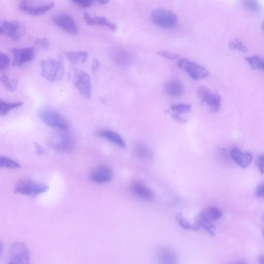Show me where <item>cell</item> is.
<instances>
[{"label":"cell","instance_id":"1","mask_svg":"<svg viewBox=\"0 0 264 264\" xmlns=\"http://www.w3.org/2000/svg\"><path fill=\"white\" fill-rule=\"evenodd\" d=\"M40 67L41 76L50 82L59 81L65 75L64 66L60 61L54 59L41 61Z\"/></svg>","mask_w":264,"mask_h":264},{"label":"cell","instance_id":"2","mask_svg":"<svg viewBox=\"0 0 264 264\" xmlns=\"http://www.w3.org/2000/svg\"><path fill=\"white\" fill-rule=\"evenodd\" d=\"M49 186L31 179H23L19 181L15 188L17 194L35 197L46 193Z\"/></svg>","mask_w":264,"mask_h":264},{"label":"cell","instance_id":"3","mask_svg":"<svg viewBox=\"0 0 264 264\" xmlns=\"http://www.w3.org/2000/svg\"><path fill=\"white\" fill-rule=\"evenodd\" d=\"M150 19L154 24L166 29L175 27L178 22L176 15L172 10L165 8L154 10L151 13Z\"/></svg>","mask_w":264,"mask_h":264},{"label":"cell","instance_id":"4","mask_svg":"<svg viewBox=\"0 0 264 264\" xmlns=\"http://www.w3.org/2000/svg\"><path fill=\"white\" fill-rule=\"evenodd\" d=\"M40 118L47 125L64 131L69 128L66 119L59 112L53 109H45L39 113Z\"/></svg>","mask_w":264,"mask_h":264},{"label":"cell","instance_id":"5","mask_svg":"<svg viewBox=\"0 0 264 264\" xmlns=\"http://www.w3.org/2000/svg\"><path fill=\"white\" fill-rule=\"evenodd\" d=\"M6 264H30L29 252L24 243L17 242L12 245Z\"/></svg>","mask_w":264,"mask_h":264},{"label":"cell","instance_id":"6","mask_svg":"<svg viewBox=\"0 0 264 264\" xmlns=\"http://www.w3.org/2000/svg\"><path fill=\"white\" fill-rule=\"evenodd\" d=\"M0 32L5 36L18 40L26 34V27L17 21L4 20L0 27Z\"/></svg>","mask_w":264,"mask_h":264},{"label":"cell","instance_id":"7","mask_svg":"<svg viewBox=\"0 0 264 264\" xmlns=\"http://www.w3.org/2000/svg\"><path fill=\"white\" fill-rule=\"evenodd\" d=\"M74 85L81 96L86 99L90 98L92 94V86L90 76L83 70H77L73 77Z\"/></svg>","mask_w":264,"mask_h":264},{"label":"cell","instance_id":"8","mask_svg":"<svg viewBox=\"0 0 264 264\" xmlns=\"http://www.w3.org/2000/svg\"><path fill=\"white\" fill-rule=\"evenodd\" d=\"M177 66L184 70L195 80L205 78L209 76V72L205 67L186 59L179 60Z\"/></svg>","mask_w":264,"mask_h":264},{"label":"cell","instance_id":"9","mask_svg":"<svg viewBox=\"0 0 264 264\" xmlns=\"http://www.w3.org/2000/svg\"><path fill=\"white\" fill-rule=\"evenodd\" d=\"M55 6L54 2L36 3L24 1L21 2L19 8L21 11L31 16L43 15L49 11Z\"/></svg>","mask_w":264,"mask_h":264},{"label":"cell","instance_id":"10","mask_svg":"<svg viewBox=\"0 0 264 264\" xmlns=\"http://www.w3.org/2000/svg\"><path fill=\"white\" fill-rule=\"evenodd\" d=\"M52 22L57 27L70 34H77L78 27L75 19L69 14L62 13L52 17Z\"/></svg>","mask_w":264,"mask_h":264},{"label":"cell","instance_id":"11","mask_svg":"<svg viewBox=\"0 0 264 264\" xmlns=\"http://www.w3.org/2000/svg\"><path fill=\"white\" fill-rule=\"evenodd\" d=\"M197 94L201 100L205 102L209 109L213 112L219 111L221 103V98L217 93L211 91L205 87H200L197 90Z\"/></svg>","mask_w":264,"mask_h":264},{"label":"cell","instance_id":"12","mask_svg":"<svg viewBox=\"0 0 264 264\" xmlns=\"http://www.w3.org/2000/svg\"><path fill=\"white\" fill-rule=\"evenodd\" d=\"M50 143L55 150L61 152H69L73 148L72 141L69 135L64 133H59L53 136Z\"/></svg>","mask_w":264,"mask_h":264},{"label":"cell","instance_id":"13","mask_svg":"<svg viewBox=\"0 0 264 264\" xmlns=\"http://www.w3.org/2000/svg\"><path fill=\"white\" fill-rule=\"evenodd\" d=\"M13 65L20 66L32 60L35 56L34 48H16L12 50Z\"/></svg>","mask_w":264,"mask_h":264},{"label":"cell","instance_id":"14","mask_svg":"<svg viewBox=\"0 0 264 264\" xmlns=\"http://www.w3.org/2000/svg\"><path fill=\"white\" fill-rule=\"evenodd\" d=\"M113 177L111 169L104 165L95 168L90 175L91 180L96 183H106L110 182Z\"/></svg>","mask_w":264,"mask_h":264},{"label":"cell","instance_id":"15","mask_svg":"<svg viewBox=\"0 0 264 264\" xmlns=\"http://www.w3.org/2000/svg\"><path fill=\"white\" fill-rule=\"evenodd\" d=\"M84 19L88 26L98 25L106 27L113 31L117 29V27L115 24L110 22L106 17L96 15H90L87 12L84 14Z\"/></svg>","mask_w":264,"mask_h":264},{"label":"cell","instance_id":"16","mask_svg":"<svg viewBox=\"0 0 264 264\" xmlns=\"http://www.w3.org/2000/svg\"><path fill=\"white\" fill-rule=\"evenodd\" d=\"M158 264H178V258L176 253L171 249L162 247L157 252Z\"/></svg>","mask_w":264,"mask_h":264},{"label":"cell","instance_id":"17","mask_svg":"<svg viewBox=\"0 0 264 264\" xmlns=\"http://www.w3.org/2000/svg\"><path fill=\"white\" fill-rule=\"evenodd\" d=\"M230 155L232 159L242 168L248 167L251 164L253 156L249 152H243L237 147H235L231 151Z\"/></svg>","mask_w":264,"mask_h":264},{"label":"cell","instance_id":"18","mask_svg":"<svg viewBox=\"0 0 264 264\" xmlns=\"http://www.w3.org/2000/svg\"><path fill=\"white\" fill-rule=\"evenodd\" d=\"M131 191L135 196L141 199L151 202L154 199V195L151 190L141 183L133 184Z\"/></svg>","mask_w":264,"mask_h":264},{"label":"cell","instance_id":"19","mask_svg":"<svg viewBox=\"0 0 264 264\" xmlns=\"http://www.w3.org/2000/svg\"><path fill=\"white\" fill-rule=\"evenodd\" d=\"M165 90L169 96L176 98L182 96L185 88L184 84L181 81L173 80L166 84Z\"/></svg>","mask_w":264,"mask_h":264},{"label":"cell","instance_id":"20","mask_svg":"<svg viewBox=\"0 0 264 264\" xmlns=\"http://www.w3.org/2000/svg\"><path fill=\"white\" fill-rule=\"evenodd\" d=\"M125 49L116 48L111 52V55L114 61L118 64H127L131 59V55Z\"/></svg>","mask_w":264,"mask_h":264},{"label":"cell","instance_id":"21","mask_svg":"<svg viewBox=\"0 0 264 264\" xmlns=\"http://www.w3.org/2000/svg\"><path fill=\"white\" fill-rule=\"evenodd\" d=\"M134 152L140 159L145 162H149L152 159V151L150 147L145 144L137 145L135 147Z\"/></svg>","mask_w":264,"mask_h":264},{"label":"cell","instance_id":"22","mask_svg":"<svg viewBox=\"0 0 264 264\" xmlns=\"http://www.w3.org/2000/svg\"><path fill=\"white\" fill-rule=\"evenodd\" d=\"M196 224L199 226L200 229L201 228L204 229L210 235L214 236L216 235V229L212 223V221L209 220L202 213H201L197 217Z\"/></svg>","mask_w":264,"mask_h":264},{"label":"cell","instance_id":"23","mask_svg":"<svg viewBox=\"0 0 264 264\" xmlns=\"http://www.w3.org/2000/svg\"><path fill=\"white\" fill-rule=\"evenodd\" d=\"M66 56L68 60L73 65H80L85 63L88 59V53L84 51H70L67 53Z\"/></svg>","mask_w":264,"mask_h":264},{"label":"cell","instance_id":"24","mask_svg":"<svg viewBox=\"0 0 264 264\" xmlns=\"http://www.w3.org/2000/svg\"><path fill=\"white\" fill-rule=\"evenodd\" d=\"M97 135L103 138L106 139L116 145L121 147H125V144L122 137L117 133L113 131L103 130L99 131Z\"/></svg>","mask_w":264,"mask_h":264},{"label":"cell","instance_id":"25","mask_svg":"<svg viewBox=\"0 0 264 264\" xmlns=\"http://www.w3.org/2000/svg\"><path fill=\"white\" fill-rule=\"evenodd\" d=\"M23 104L22 102H7L1 99L0 100V115L5 116L10 111L22 107Z\"/></svg>","mask_w":264,"mask_h":264},{"label":"cell","instance_id":"26","mask_svg":"<svg viewBox=\"0 0 264 264\" xmlns=\"http://www.w3.org/2000/svg\"><path fill=\"white\" fill-rule=\"evenodd\" d=\"M202 213L212 222L220 219L223 216L220 209L213 206L207 207Z\"/></svg>","mask_w":264,"mask_h":264},{"label":"cell","instance_id":"27","mask_svg":"<svg viewBox=\"0 0 264 264\" xmlns=\"http://www.w3.org/2000/svg\"><path fill=\"white\" fill-rule=\"evenodd\" d=\"M178 223L182 228L185 230L197 231L200 228L197 224L191 225L189 222L186 219L181 213H178L176 216Z\"/></svg>","mask_w":264,"mask_h":264},{"label":"cell","instance_id":"28","mask_svg":"<svg viewBox=\"0 0 264 264\" xmlns=\"http://www.w3.org/2000/svg\"><path fill=\"white\" fill-rule=\"evenodd\" d=\"M1 80L6 89L10 91H14L18 86V81L17 79H10L5 74H2Z\"/></svg>","mask_w":264,"mask_h":264},{"label":"cell","instance_id":"29","mask_svg":"<svg viewBox=\"0 0 264 264\" xmlns=\"http://www.w3.org/2000/svg\"><path fill=\"white\" fill-rule=\"evenodd\" d=\"M191 105L188 104H178L172 105L171 110L175 114L180 115L181 114L188 113L191 111Z\"/></svg>","mask_w":264,"mask_h":264},{"label":"cell","instance_id":"30","mask_svg":"<svg viewBox=\"0 0 264 264\" xmlns=\"http://www.w3.org/2000/svg\"><path fill=\"white\" fill-rule=\"evenodd\" d=\"M263 59L259 56H252L246 58V61L253 70H261Z\"/></svg>","mask_w":264,"mask_h":264},{"label":"cell","instance_id":"31","mask_svg":"<svg viewBox=\"0 0 264 264\" xmlns=\"http://www.w3.org/2000/svg\"><path fill=\"white\" fill-rule=\"evenodd\" d=\"M0 166L10 169H17L20 167L18 162L6 157L0 158Z\"/></svg>","mask_w":264,"mask_h":264},{"label":"cell","instance_id":"32","mask_svg":"<svg viewBox=\"0 0 264 264\" xmlns=\"http://www.w3.org/2000/svg\"><path fill=\"white\" fill-rule=\"evenodd\" d=\"M229 47L231 50H238L242 53H246L248 50L247 46L239 39L231 41L229 44Z\"/></svg>","mask_w":264,"mask_h":264},{"label":"cell","instance_id":"33","mask_svg":"<svg viewBox=\"0 0 264 264\" xmlns=\"http://www.w3.org/2000/svg\"><path fill=\"white\" fill-rule=\"evenodd\" d=\"M244 4L245 6L252 12H259L262 9L261 5L257 1H246L244 2Z\"/></svg>","mask_w":264,"mask_h":264},{"label":"cell","instance_id":"34","mask_svg":"<svg viewBox=\"0 0 264 264\" xmlns=\"http://www.w3.org/2000/svg\"><path fill=\"white\" fill-rule=\"evenodd\" d=\"M9 57L4 53H0V70L3 71L8 66L10 63Z\"/></svg>","mask_w":264,"mask_h":264},{"label":"cell","instance_id":"35","mask_svg":"<svg viewBox=\"0 0 264 264\" xmlns=\"http://www.w3.org/2000/svg\"><path fill=\"white\" fill-rule=\"evenodd\" d=\"M157 54L163 58L171 60L177 59L179 57L178 55L175 53L165 50L158 51Z\"/></svg>","mask_w":264,"mask_h":264},{"label":"cell","instance_id":"36","mask_svg":"<svg viewBox=\"0 0 264 264\" xmlns=\"http://www.w3.org/2000/svg\"><path fill=\"white\" fill-rule=\"evenodd\" d=\"M35 44L39 47L47 49L49 47L50 42L46 38H40L36 39Z\"/></svg>","mask_w":264,"mask_h":264},{"label":"cell","instance_id":"37","mask_svg":"<svg viewBox=\"0 0 264 264\" xmlns=\"http://www.w3.org/2000/svg\"><path fill=\"white\" fill-rule=\"evenodd\" d=\"M72 2L81 8H88L92 5L94 1L90 0H77Z\"/></svg>","mask_w":264,"mask_h":264},{"label":"cell","instance_id":"38","mask_svg":"<svg viewBox=\"0 0 264 264\" xmlns=\"http://www.w3.org/2000/svg\"><path fill=\"white\" fill-rule=\"evenodd\" d=\"M257 165L260 172L264 174V155L259 156L258 158Z\"/></svg>","mask_w":264,"mask_h":264},{"label":"cell","instance_id":"39","mask_svg":"<svg viewBox=\"0 0 264 264\" xmlns=\"http://www.w3.org/2000/svg\"><path fill=\"white\" fill-rule=\"evenodd\" d=\"M256 195L258 197H264V183L260 184L257 188Z\"/></svg>","mask_w":264,"mask_h":264},{"label":"cell","instance_id":"40","mask_svg":"<svg viewBox=\"0 0 264 264\" xmlns=\"http://www.w3.org/2000/svg\"><path fill=\"white\" fill-rule=\"evenodd\" d=\"M100 67V61L97 59H93L92 61L91 69L92 71L94 73L97 71Z\"/></svg>","mask_w":264,"mask_h":264},{"label":"cell","instance_id":"41","mask_svg":"<svg viewBox=\"0 0 264 264\" xmlns=\"http://www.w3.org/2000/svg\"><path fill=\"white\" fill-rule=\"evenodd\" d=\"M173 117L175 120H176V121H178L179 122L184 123H185V122H186L187 121V120L186 119L182 118L181 117L180 115H179L174 114V115L173 116Z\"/></svg>","mask_w":264,"mask_h":264},{"label":"cell","instance_id":"42","mask_svg":"<svg viewBox=\"0 0 264 264\" xmlns=\"http://www.w3.org/2000/svg\"><path fill=\"white\" fill-rule=\"evenodd\" d=\"M97 2L100 4L104 5L108 4L109 1H108V0H98V1H97Z\"/></svg>","mask_w":264,"mask_h":264},{"label":"cell","instance_id":"43","mask_svg":"<svg viewBox=\"0 0 264 264\" xmlns=\"http://www.w3.org/2000/svg\"><path fill=\"white\" fill-rule=\"evenodd\" d=\"M260 264H264V255L261 256L259 259Z\"/></svg>","mask_w":264,"mask_h":264},{"label":"cell","instance_id":"44","mask_svg":"<svg viewBox=\"0 0 264 264\" xmlns=\"http://www.w3.org/2000/svg\"><path fill=\"white\" fill-rule=\"evenodd\" d=\"M261 69H262L261 70H264V59L263 60V62H262V65Z\"/></svg>","mask_w":264,"mask_h":264},{"label":"cell","instance_id":"45","mask_svg":"<svg viewBox=\"0 0 264 264\" xmlns=\"http://www.w3.org/2000/svg\"><path fill=\"white\" fill-rule=\"evenodd\" d=\"M262 221L263 222V223L264 224V214L263 215L262 217Z\"/></svg>","mask_w":264,"mask_h":264},{"label":"cell","instance_id":"46","mask_svg":"<svg viewBox=\"0 0 264 264\" xmlns=\"http://www.w3.org/2000/svg\"><path fill=\"white\" fill-rule=\"evenodd\" d=\"M237 264H246L244 262H239Z\"/></svg>","mask_w":264,"mask_h":264},{"label":"cell","instance_id":"47","mask_svg":"<svg viewBox=\"0 0 264 264\" xmlns=\"http://www.w3.org/2000/svg\"><path fill=\"white\" fill-rule=\"evenodd\" d=\"M262 28H263V30L264 31V22L262 25Z\"/></svg>","mask_w":264,"mask_h":264},{"label":"cell","instance_id":"48","mask_svg":"<svg viewBox=\"0 0 264 264\" xmlns=\"http://www.w3.org/2000/svg\"><path fill=\"white\" fill-rule=\"evenodd\" d=\"M262 235H263V237H264V230L262 232Z\"/></svg>","mask_w":264,"mask_h":264}]
</instances>
